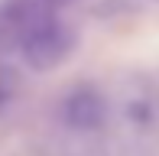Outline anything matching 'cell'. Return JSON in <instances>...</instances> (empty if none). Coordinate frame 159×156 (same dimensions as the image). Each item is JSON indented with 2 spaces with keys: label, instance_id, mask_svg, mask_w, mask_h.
Masks as SVG:
<instances>
[{
  "label": "cell",
  "instance_id": "cell-1",
  "mask_svg": "<svg viewBox=\"0 0 159 156\" xmlns=\"http://www.w3.org/2000/svg\"><path fill=\"white\" fill-rule=\"evenodd\" d=\"M71 49H75V33H71L59 16H49L23 39L20 52H23V59L30 62L36 72H49V68L62 65V62L68 59Z\"/></svg>",
  "mask_w": 159,
  "mask_h": 156
},
{
  "label": "cell",
  "instance_id": "cell-2",
  "mask_svg": "<svg viewBox=\"0 0 159 156\" xmlns=\"http://www.w3.org/2000/svg\"><path fill=\"white\" fill-rule=\"evenodd\" d=\"M55 16L49 0H3L0 3V52H13L23 46L42 20Z\"/></svg>",
  "mask_w": 159,
  "mask_h": 156
},
{
  "label": "cell",
  "instance_id": "cell-3",
  "mask_svg": "<svg viewBox=\"0 0 159 156\" xmlns=\"http://www.w3.org/2000/svg\"><path fill=\"white\" fill-rule=\"evenodd\" d=\"M62 117H65V124H68L71 130H98V127L104 124V117H107V104H104V98H101L98 88L78 85V88H71L68 98H65Z\"/></svg>",
  "mask_w": 159,
  "mask_h": 156
},
{
  "label": "cell",
  "instance_id": "cell-4",
  "mask_svg": "<svg viewBox=\"0 0 159 156\" xmlns=\"http://www.w3.org/2000/svg\"><path fill=\"white\" fill-rule=\"evenodd\" d=\"M49 3H52V7H62V3H68V0H49Z\"/></svg>",
  "mask_w": 159,
  "mask_h": 156
}]
</instances>
